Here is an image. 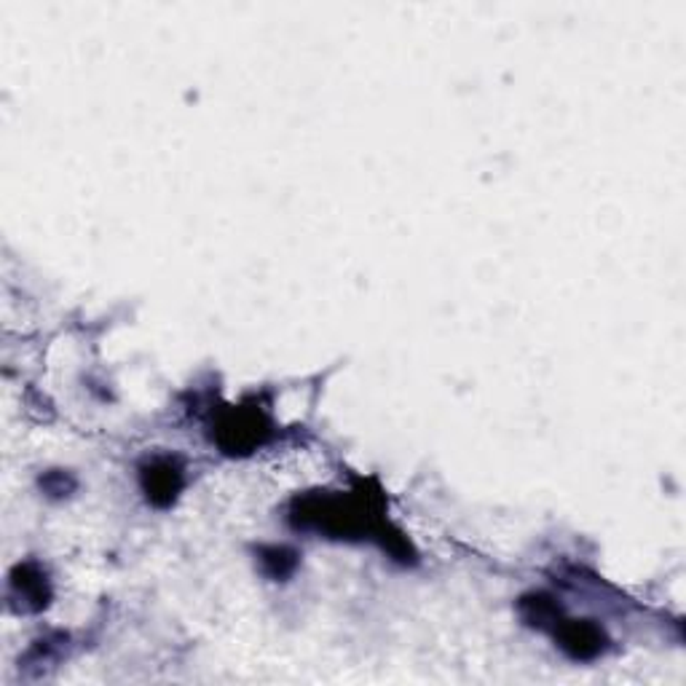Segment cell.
Instances as JSON below:
<instances>
[{
    "instance_id": "obj_1",
    "label": "cell",
    "mask_w": 686,
    "mask_h": 686,
    "mask_svg": "<svg viewBox=\"0 0 686 686\" xmlns=\"http://www.w3.org/2000/svg\"><path fill=\"white\" fill-rule=\"evenodd\" d=\"M555 641L576 663H590L606 652L608 638L595 622L590 620H561L555 622Z\"/></svg>"
},
{
    "instance_id": "obj_2",
    "label": "cell",
    "mask_w": 686,
    "mask_h": 686,
    "mask_svg": "<svg viewBox=\"0 0 686 686\" xmlns=\"http://www.w3.org/2000/svg\"><path fill=\"white\" fill-rule=\"evenodd\" d=\"M140 483H143L147 502L156 506H170L177 499V493L183 491V467L177 464L175 459L158 457L147 461L143 470H140Z\"/></svg>"
},
{
    "instance_id": "obj_3",
    "label": "cell",
    "mask_w": 686,
    "mask_h": 686,
    "mask_svg": "<svg viewBox=\"0 0 686 686\" xmlns=\"http://www.w3.org/2000/svg\"><path fill=\"white\" fill-rule=\"evenodd\" d=\"M266 432V421H263L258 413H242V410H236V413H231L221 424V429H217V442H221L228 453L249 451V448L260 446Z\"/></svg>"
},
{
    "instance_id": "obj_4",
    "label": "cell",
    "mask_w": 686,
    "mask_h": 686,
    "mask_svg": "<svg viewBox=\"0 0 686 686\" xmlns=\"http://www.w3.org/2000/svg\"><path fill=\"white\" fill-rule=\"evenodd\" d=\"M11 590L17 598H22V606L30 612H41L49 604V582L47 574L35 566H19L17 574L11 576Z\"/></svg>"
},
{
    "instance_id": "obj_5",
    "label": "cell",
    "mask_w": 686,
    "mask_h": 686,
    "mask_svg": "<svg viewBox=\"0 0 686 686\" xmlns=\"http://www.w3.org/2000/svg\"><path fill=\"white\" fill-rule=\"evenodd\" d=\"M298 566V555L290 547H263L260 550V569L263 574L272 576L274 582H285Z\"/></svg>"
}]
</instances>
